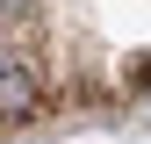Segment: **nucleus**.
<instances>
[{
	"instance_id": "1",
	"label": "nucleus",
	"mask_w": 151,
	"mask_h": 144,
	"mask_svg": "<svg viewBox=\"0 0 151 144\" xmlns=\"http://www.w3.org/2000/svg\"><path fill=\"white\" fill-rule=\"evenodd\" d=\"M0 108H7V122H29V115H36V79H29L14 58H7V79H0Z\"/></svg>"
}]
</instances>
